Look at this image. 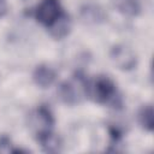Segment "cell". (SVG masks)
<instances>
[{"mask_svg":"<svg viewBox=\"0 0 154 154\" xmlns=\"http://www.w3.org/2000/svg\"><path fill=\"white\" fill-rule=\"evenodd\" d=\"M64 13L59 0H42L35 10L36 20L47 29Z\"/></svg>","mask_w":154,"mask_h":154,"instance_id":"7a4b0ae2","label":"cell"},{"mask_svg":"<svg viewBox=\"0 0 154 154\" xmlns=\"http://www.w3.org/2000/svg\"><path fill=\"white\" fill-rule=\"evenodd\" d=\"M138 124L147 131H153L154 129V111L152 105H144L140 108L137 114Z\"/></svg>","mask_w":154,"mask_h":154,"instance_id":"9c48e42d","label":"cell"},{"mask_svg":"<svg viewBox=\"0 0 154 154\" xmlns=\"http://www.w3.org/2000/svg\"><path fill=\"white\" fill-rule=\"evenodd\" d=\"M37 142L40 143L41 148L46 153H57L60 150L61 141L60 138L53 132V130L43 131L36 135Z\"/></svg>","mask_w":154,"mask_h":154,"instance_id":"8992f818","label":"cell"},{"mask_svg":"<svg viewBox=\"0 0 154 154\" xmlns=\"http://www.w3.org/2000/svg\"><path fill=\"white\" fill-rule=\"evenodd\" d=\"M111 59L119 69L126 71L132 70L137 64L135 53L124 45H117L111 49Z\"/></svg>","mask_w":154,"mask_h":154,"instance_id":"3957f363","label":"cell"},{"mask_svg":"<svg viewBox=\"0 0 154 154\" xmlns=\"http://www.w3.org/2000/svg\"><path fill=\"white\" fill-rule=\"evenodd\" d=\"M87 96L91 97L97 103L117 105L119 95L117 93L116 83L108 77L100 75L94 81H88Z\"/></svg>","mask_w":154,"mask_h":154,"instance_id":"6da1fadb","label":"cell"},{"mask_svg":"<svg viewBox=\"0 0 154 154\" xmlns=\"http://www.w3.org/2000/svg\"><path fill=\"white\" fill-rule=\"evenodd\" d=\"M57 73L54 71L53 67L46 65V64H41L37 65L32 72V81L34 83L40 87V88H48L51 87L54 81H55Z\"/></svg>","mask_w":154,"mask_h":154,"instance_id":"5b68a950","label":"cell"},{"mask_svg":"<svg viewBox=\"0 0 154 154\" xmlns=\"http://www.w3.org/2000/svg\"><path fill=\"white\" fill-rule=\"evenodd\" d=\"M32 125L35 128L36 135L43 131L53 130L54 125V117L48 107L45 105H41L37 107V109L32 114Z\"/></svg>","mask_w":154,"mask_h":154,"instance_id":"277c9868","label":"cell"},{"mask_svg":"<svg viewBox=\"0 0 154 154\" xmlns=\"http://www.w3.org/2000/svg\"><path fill=\"white\" fill-rule=\"evenodd\" d=\"M7 6H6V1L5 0H0V17H2L6 13Z\"/></svg>","mask_w":154,"mask_h":154,"instance_id":"30bf717a","label":"cell"},{"mask_svg":"<svg viewBox=\"0 0 154 154\" xmlns=\"http://www.w3.org/2000/svg\"><path fill=\"white\" fill-rule=\"evenodd\" d=\"M116 7L128 16H137L142 11V0H113Z\"/></svg>","mask_w":154,"mask_h":154,"instance_id":"ba28073f","label":"cell"},{"mask_svg":"<svg viewBox=\"0 0 154 154\" xmlns=\"http://www.w3.org/2000/svg\"><path fill=\"white\" fill-rule=\"evenodd\" d=\"M71 29V19L67 13H63L49 28V32L54 38H63L65 37Z\"/></svg>","mask_w":154,"mask_h":154,"instance_id":"52a82bcc","label":"cell"}]
</instances>
